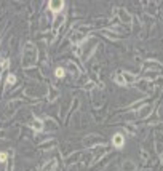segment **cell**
Returning <instances> with one entry per match:
<instances>
[{
	"instance_id": "1",
	"label": "cell",
	"mask_w": 163,
	"mask_h": 171,
	"mask_svg": "<svg viewBox=\"0 0 163 171\" xmlns=\"http://www.w3.org/2000/svg\"><path fill=\"white\" fill-rule=\"evenodd\" d=\"M37 50H35V45L34 43H27L26 48H24V54H23V66L24 67H29V66H34L37 62Z\"/></svg>"
},
{
	"instance_id": "2",
	"label": "cell",
	"mask_w": 163,
	"mask_h": 171,
	"mask_svg": "<svg viewBox=\"0 0 163 171\" xmlns=\"http://www.w3.org/2000/svg\"><path fill=\"white\" fill-rule=\"evenodd\" d=\"M123 144H125V138H123V135H120V133H117L114 138H112V146L114 147H123Z\"/></svg>"
},
{
	"instance_id": "3",
	"label": "cell",
	"mask_w": 163,
	"mask_h": 171,
	"mask_svg": "<svg viewBox=\"0 0 163 171\" xmlns=\"http://www.w3.org/2000/svg\"><path fill=\"white\" fill-rule=\"evenodd\" d=\"M118 13V18H120V19H122V23H125V24H130L131 23V16H130V13H127V11H125V10H122V8H120V10H117Z\"/></svg>"
},
{
	"instance_id": "4",
	"label": "cell",
	"mask_w": 163,
	"mask_h": 171,
	"mask_svg": "<svg viewBox=\"0 0 163 171\" xmlns=\"http://www.w3.org/2000/svg\"><path fill=\"white\" fill-rule=\"evenodd\" d=\"M61 8H64V2H51L50 3V10L53 13H59Z\"/></svg>"
},
{
	"instance_id": "5",
	"label": "cell",
	"mask_w": 163,
	"mask_h": 171,
	"mask_svg": "<svg viewBox=\"0 0 163 171\" xmlns=\"http://www.w3.org/2000/svg\"><path fill=\"white\" fill-rule=\"evenodd\" d=\"M122 169L123 171H136V165H134L131 160H127V161H123Z\"/></svg>"
},
{
	"instance_id": "6",
	"label": "cell",
	"mask_w": 163,
	"mask_h": 171,
	"mask_svg": "<svg viewBox=\"0 0 163 171\" xmlns=\"http://www.w3.org/2000/svg\"><path fill=\"white\" fill-rule=\"evenodd\" d=\"M122 75H123V80H125V83H134V82L138 80V77H134L133 74H128V72H123Z\"/></svg>"
},
{
	"instance_id": "7",
	"label": "cell",
	"mask_w": 163,
	"mask_h": 171,
	"mask_svg": "<svg viewBox=\"0 0 163 171\" xmlns=\"http://www.w3.org/2000/svg\"><path fill=\"white\" fill-rule=\"evenodd\" d=\"M32 130H35V131H42L43 130V122L42 120H38V118H35L34 122H32Z\"/></svg>"
},
{
	"instance_id": "8",
	"label": "cell",
	"mask_w": 163,
	"mask_h": 171,
	"mask_svg": "<svg viewBox=\"0 0 163 171\" xmlns=\"http://www.w3.org/2000/svg\"><path fill=\"white\" fill-rule=\"evenodd\" d=\"M150 110H152V106H150V104H147V106H144L142 109H139V115L141 117H147L149 113H150Z\"/></svg>"
},
{
	"instance_id": "9",
	"label": "cell",
	"mask_w": 163,
	"mask_h": 171,
	"mask_svg": "<svg viewBox=\"0 0 163 171\" xmlns=\"http://www.w3.org/2000/svg\"><path fill=\"white\" fill-rule=\"evenodd\" d=\"M54 166H56V161H54V160H51V161H46V163H45V166H43L40 171H53V169H54Z\"/></svg>"
},
{
	"instance_id": "10",
	"label": "cell",
	"mask_w": 163,
	"mask_h": 171,
	"mask_svg": "<svg viewBox=\"0 0 163 171\" xmlns=\"http://www.w3.org/2000/svg\"><path fill=\"white\" fill-rule=\"evenodd\" d=\"M83 40H85V35H83V34H74V35H72V42L77 43V45L82 43Z\"/></svg>"
},
{
	"instance_id": "11",
	"label": "cell",
	"mask_w": 163,
	"mask_h": 171,
	"mask_svg": "<svg viewBox=\"0 0 163 171\" xmlns=\"http://www.w3.org/2000/svg\"><path fill=\"white\" fill-rule=\"evenodd\" d=\"M15 82H16L15 75H13V74H10V75H8V79H6V83H8V85H13Z\"/></svg>"
},
{
	"instance_id": "12",
	"label": "cell",
	"mask_w": 163,
	"mask_h": 171,
	"mask_svg": "<svg viewBox=\"0 0 163 171\" xmlns=\"http://www.w3.org/2000/svg\"><path fill=\"white\" fill-rule=\"evenodd\" d=\"M115 82H117V83H120V85H123V83H125V80H123V75H122V74H118L117 77H115Z\"/></svg>"
},
{
	"instance_id": "13",
	"label": "cell",
	"mask_w": 163,
	"mask_h": 171,
	"mask_svg": "<svg viewBox=\"0 0 163 171\" xmlns=\"http://www.w3.org/2000/svg\"><path fill=\"white\" fill-rule=\"evenodd\" d=\"M64 74H66V72H64V69H62V67H59V69H56V77H59V79H61V77H62V75H64Z\"/></svg>"
},
{
	"instance_id": "14",
	"label": "cell",
	"mask_w": 163,
	"mask_h": 171,
	"mask_svg": "<svg viewBox=\"0 0 163 171\" xmlns=\"http://www.w3.org/2000/svg\"><path fill=\"white\" fill-rule=\"evenodd\" d=\"M0 161H6V152H0Z\"/></svg>"
}]
</instances>
